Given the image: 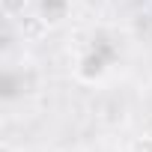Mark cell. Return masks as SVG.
<instances>
[{
	"instance_id": "6da1fadb",
	"label": "cell",
	"mask_w": 152,
	"mask_h": 152,
	"mask_svg": "<svg viewBox=\"0 0 152 152\" xmlns=\"http://www.w3.org/2000/svg\"><path fill=\"white\" fill-rule=\"evenodd\" d=\"M18 27H21V36L27 42V39H42L45 30H48V21L42 15H21L18 18Z\"/></svg>"
},
{
	"instance_id": "7a4b0ae2",
	"label": "cell",
	"mask_w": 152,
	"mask_h": 152,
	"mask_svg": "<svg viewBox=\"0 0 152 152\" xmlns=\"http://www.w3.org/2000/svg\"><path fill=\"white\" fill-rule=\"evenodd\" d=\"M134 33H137L143 42H152V12L134 18Z\"/></svg>"
},
{
	"instance_id": "3957f363",
	"label": "cell",
	"mask_w": 152,
	"mask_h": 152,
	"mask_svg": "<svg viewBox=\"0 0 152 152\" xmlns=\"http://www.w3.org/2000/svg\"><path fill=\"white\" fill-rule=\"evenodd\" d=\"M24 6H27V0H3V9L9 18H21L24 15Z\"/></svg>"
},
{
	"instance_id": "277c9868",
	"label": "cell",
	"mask_w": 152,
	"mask_h": 152,
	"mask_svg": "<svg viewBox=\"0 0 152 152\" xmlns=\"http://www.w3.org/2000/svg\"><path fill=\"white\" fill-rule=\"evenodd\" d=\"M128 152H152V137H137L128 146Z\"/></svg>"
},
{
	"instance_id": "5b68a950",
	"label": "cell",
	"mask_w": 152,
	"mask_h": 152,
	"mask_svg": "<svg viewBox=\"0 0 152 152\" xmlns=\"http://www.w3.org/2000/svg\"><path fill=\"white\" fill-rule=\"evenodd\" d=\"M0 152H18V149H15L12 143H3V146H0Z\"/></svg>"
},
{
	"instance_id": "8992f818",
	"label": "cell",
	"mask_w": 152,
	"mask_h": 152,
	"mask_svg": "<svg viewBox=\"0 0 152 152\" xmlns=\"http://www.w3.org/2000/svg\"><path fill=\"white\" fill-rule=\"evenodd\" d=\"M57 152H60V149H57Z\"/></svg>"
}]
</instances>
